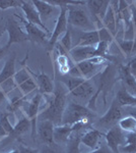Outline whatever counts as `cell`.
<instances>
[{"label": "cell", "mask_w": 136, "mask_h": 153, "mask_svg": "<svg viewBox=\"0 0 136 153\" xmlns=\"http://www.w3.org/2000/svg\"><path fill=\"white\" fill-rule=\"evenodd\" d=\"M67 95L68 90L63 83H57L55 85L54 92L52 93L48 106L40 112L38 120H50L54 126H59L62 124V117L65 107L67 105Z\"/></svg>", "instance_id": "1"}, {"label": "cell", "mask_w": 136, "mask_h": 153, "mask_svg": "<svg viewBox=\"0 0 136 153\" xmlns=\"http://www.w3.org/2000/svg\"><path fill=\"white\" fill-rule=\"evenodd\" d=\"M68 90V93L76 98L85 99L88 98L93 93V86L90 82V80H85L80 78H73V76H67L64 78L63 82Z\"/></svg>", "instance_id": "2"}, {"label": "cell", "mask_w": 136, "mask_h": 153, "mask_svg": "<svg viewBox=\"0 0 136 153\" xmlns=\"http://www.w3.org/2000/svg\"><path fill=\"white\" fill-rule=\"evenodd\" d=\"M91 117V113L88 110L87 107L78 104L75 102H70L67 103L64 110L63 117H62V124L61 125H67V126H72L75 123L81 122L83 120Z\"/></svg>", "instance_id": "3"}, {"label": "cell", "mask_w": 136, "mask_h": 153, "mask_svg": "<svg viewBox=\"0 0 136 153\" xmlns=\"http://www.w3.org/2000/svg\"><path fill=\"white\" fill-rule=\"evenodd\" d=\"M102 70L103 65H96L90 60H85L73 65L69 71V76H73V78L90 80L98 74H100Z\"/></svg>", "instance_id": "4"}, {"label": "cell", "mask_w": 136, "mask_h": 153, "mask_svg": "<svg viewBox=\"0 0 136 153\" xmlns=\"http://www.w3.org/2000/svg\"><path fill=\"white\" fill-rule=\"evenodd\" d=\"M67 21L71 26L85 29L86 31H93V25L86 16L85 11L73 5H67Z\"/></svg>", "instance_id": "5"}, {"label": "cell", "mask_w": 136, "mask_h": 153, "mask_svg": "<svg viewBox=\"0 0 136 153\" xmlns=\"http://www.w3.org/2000/svg\"><path fill=\"white\" fill-rule=\"evenodd\" d=\"M5 31L8 35V41H7L6 47L9 48L10 45L14 43H19L26 40H29V36L26 34V30L23 29V27L19 25L18 22L14 21L12 19H9L5 25Z\"/></svg>", "instance_id": "6"}, {"label": "cell", "mask_w": 136, "mask_h": 153, "mask_svg": "<svg viewBox=\"0 0 136 153\" xmlns=\"http://www.w3.org/2000/svg\"><path fill=\"white\" fill-rule=\"evenodd\" d=\"M123 117V108L122 106L118 104L116 99L113 101L111 107L108 109V111L103 115L99 120V125L105 129H111L114 126H116L119 123V120Z\"/></svg>", "instance_id": "7"}, {"label": "cell", "mask_w": 136, "mask_h": 153, "mask_svg": "<svg viewBox=\"0 0 136 153\" xmlns=\"http://www.w3.org/2000/svg\"><path fill=\"white\" fill-rule=\"evenodd\" d=\"M68 21H67V7L60 6V12H59L58 19L56 21L55 28L52 33V35L49 39V47L53 48L58 42L59 37L63 36L67 31Z\"/></svg>", "instance_id": "8"}, {"label": "cell", "mask_w": 136, "mask_h": 153, "mask_svg": "<svg viewBox=\"0 0 136 153\" xmlns=\"http://www.w3.org/2000/svg\"><path fill=\"white\" fill-rule=\"evenodd\" d=\"M125 138L126 135L124 132L117 125L109 129L108 132L105 134L107 146L113 153H120L119 148L125 144Z\"/></svg>", "instance_id": "9"}, {"label": "cell", "mask_w": 136, "mask_h": 153, "mask_svg": "<svg viewBox=\"0 0 136 153\" xmlns=\"http://www.w3.org/2000/svg\"><path fill=\"white\" fill-rule=\"evenodd\" d=\"M42 100H43L42 94L41 93H37V94L26 103V109H24L26 110V117H28L32 123V136H33V137L35 136V133H36L37 120H38L39 114H40Z\"/></svg>", "instance_id": "10"}, {"label": "cell", "mask_w": 136, "mask_h": 153, "mask_svg": "<svg viewBox=\"0 0 136 153\" xmlns=\"http://www.w3.org/2000/svg\"><path fill=\"white\" fill-rule=\"evenodd\" d=\"M21 10H23L26 19L29 23L41 28L42 30H44L46 33H49L48 28H47L45 26V24L43 23V21L41 19L40 14H39L38 10H37L36 7H35L33 1H21Z\"/></svg>", "instance_id": "11"}, {"label": "cell", "mask_w": 136, "mask_h": 153, "mask_svg": "<svg viewBox=\"0 0 136 153\" xmlns=\"http://www.w3.org/2000/svg\"><path fill=\"white\" fill-rule=\"evenodd\" d=\"M54 128L55 126L50 120H40L37 125L39 138L45 145H55L54 142Z\"/></svg>", "instance_id": "12"}, {"label": "cell", "mask_w": 136, "mask_h": 153, "mask_svg": "<svg viewBox=\"0 0 136 153\" xmlns=\"http://www.w3.org/2000/svg\"><path fill=\"white\" fill-rule=\"evenodd\" d=\"M19 19L24 24V30H26V34H28L29 40H33L34 42H37V43H44L45 41L48 40V38H47L48 33H46L44 30H42L41 28L35 26L33 24L29 23L26 19H23L19 16Z\"/></svg>", "instance_id": "13"}, {"label": "cell", "mask_w": 136, "mask_h": 153, "mask_svg": "<svg viewBox=\"0 0 136 153\" xmlns=\"http://www.w3.org/2000/svg\"><path fill=\"white\" fill-rule=\"evenodd\" d=\"M35 79L38 86V89L40 91L41 94L45 95H50L54 92V89H55V85H54L53 81L46 75L45 73H39V74H34L32 71H29Z\"/></svg>", "instance_id": "14"}, {"label": "cell", "mask_w": 136, "mask_h": 153, "mask_svg": "<svg viewBox=\"0 0 136 153\" xmlns=\"http://www.w3.org/2000/svg\"><path fill=\"white\" fill-rule=\"evenodd\" d=\"M96 47L93 46H75L69 51V55L72 58V60L75 63H79L81 61L88 60L91 57H93Z\"/></svg>", "instance_id": "15"}, {"label": "cell", "mask_w": 136, "mask_h": 153, "mask_svg": "<svg viewBox=\"0 0 136 153\" xmlns=\"http://www.w3.org/2000/svg\"><path fill=\"white\" fill-rule=\"evenodd\" d=\"M105 136L103 133H101L98 129H90L80 136V142L85 144L86 147L90 148L91 150H96L99 148L101 138Z\"/></svg>", "instance_id": "16"}, {"label": "cell", "mask_w": 136, "mask_h": 153, "mask_svg": "<svg viewBox=\"0 0 136 153\" xmlns=\"http://www.w3.org/2000/svg\"><path fill=\"white\" fill-rule=\"evenodd\" d=\"M120 76L125 90L129 92L131 95L136 96V78L131 74L128 65L121 66Z\"/></svg>", "instance_id": "17"}, {"label": "cell", "mask_w": 136, "mask_h": 153, "mask_svg": "<svg viewBox=\"0 0 136 153\" xmlns=\"http://www.w3.org/2000/svg\"><path fill=\"white\" fill-rule=\"evenodd\" d=\"M73 131L71 126L59 125L54 128V142L55 144H67Z\"/></svg>", "instance_id": "18"}, {"label": "cell", "mask_w": 136, "mask_h": 153, "mask_svg": "<svg viewBox=\"0 0 136 153\" xmlns=\"http://www.w3.org/2000/svg\"><path fill=\"white\" fill-rule=\"evenodd\" d=\"M117 12L114 10L112 5H109L108 10L106 12L105 16L102 19L103 26L115 37L117 34Z\"/></svg>", "instance_id": "19"}, {"label": "cell", "mask_w": 136, "mask_h": 153, "mask_svg": "<svg viewBox=\"0 0 136 153\" xmlns=\"http://www.w3.org/2000/svg\"><path fill=\"white\" fill-rule=\"evenodd\" d=\"M35 7L38 10L39 14L41 16V19L43 21H46L48 19L52 14L54 13L56 9V5L52 4L50 1H42V0H36V1H33Z\"/></svg>", "instance_id": "20"}, {"label": "cell", "mask_w": 136, "mask_h": 153, "mask_svg": "<svg viewBox=\"0 0 136 153\" xmlns=\"http://www.w3.org/2000/svg\"><path fill=\"white\" fill-rule=\"evenodd\" d=\"M99 42H100V39H99L98 30H93V31L85 32L83 34H81L75 46H80V47H82V46H93V47H96L99 44Z\"/></svg>", "instance_id": "21"}, {"label": "cell", "mask_w": 136, "mask_h": 153, "mask_svg": "<svg viewBox=\"0 0 136 153\" xmlns=\"http://www.w3.org/2000/svg\"><path fill=\"white\" fill-rule=\"evenodd\" d=\"M86 4L90 7L91 13H93L99 21H102L103 18L105 16L106 12L108 10L110 2L109 1H87Z\"/></svg>", "instance_id": "22"}, {"label": "cell", "mask_w": 136, "mask_h": 153, "mask_svg": "<svg viewBox=\"0 0 136 153\" xmlns=\"http://www.w3.org/2000/svg\"><path fill=\"white\" fill-rule=\"evenodd\" d=\"M15 73V56H12L5 61L3 68L0 71V84L13 78Z\"/></svg>", "instance_id": "23"}, {"label": "cell", "mask_w": 136, "mask_h": 153, "mask_svg": "<svg viewBox=\"0 0 136 153\" xmlns=\"http://www.w3.org/2000/svg\"><path fill=\"white\" fill-rule=\"evenodd\" d=\"M116 101L120 106H134L135 105V96L131 95L129 92L125 90L124 88L118 91Z\"/></svg>", "instance_id": "24"}, {"label": "cell", "mask_w": 136, "mask_h": 153, "mask_svg": "<svg viewBox=\"0 0 136 153\" xmlns=\"http://www.w3.org/2000/svg\"><path fill=\"white\" fill-rule=\"evenodd\" d=\"M29 129H32L31 120L26 117H21V120H18L16 125L13 127V132H12L11 135L14 136V137H18V136H21V135H24V133H26Z\"/></svg>", "instance_id": "25"}, {"label": "cell", "mask_w": 136, "mask_h": 153, "mask_svg": "<svg viewBox=\"0 0 136 153\" xmlns=\"http://www.w3.org/2000/svg\"><path fill=\"white\" fill-rule=\"evenodd\" d=\"M8 113H3L0 115V139L10 136L13 132V126L8 118Z\"/></svg>", "instance_id": "26"}, {"label": "cell", "mask_w": 136, "mask_h": 153, "mask_svg": "<svg viewBox=\"0 0 136 153\" xmlns=\"http://www.w3.org/2000/svg\"><path fill=\"white\" fill-rule=\"evenodd\" d=\"M118 126L123 132L136 133V118L132 115L122 117L118 123Z\"/></svg>", "instance_id": "27"}, {"label": "cell", "mask_w": 136, "mask_h": 153, "mask_svg": "<svg viewBox=\"0 0 136 153\" xmlns=\"http://www.w3.org/2000/svg\"><path fill=\"white\" fill-rule=\"evenodd\" d=\"M17 87H18V89L21 92V94L24 96H28L31 94V93H33L36 89H38L37 83L33 76H32L31 79H29V80L24 81V83H21V85H18Z\"/></svg>", "instance_id": "28"}, {"label": "cell", "mask_w": 136, "mask_h": 153, "mask_svg": "<svg viewBox=\"0 0 136 153\" xmlns=\"http://www.w3.org/2000/svg\"><path fill=\"white\" fill-rule=\"evenodd\" d=\"M81 142H80V136L76 135L69 139V141L67 142V150L66 153H80V146Z\"/></svg>", "instance_id": "29"}, {"label": "cell", "mask_w": 136, "mask_h": 153, "mask_svg": "<svg viewBox=\"0 0 136 153\" xmlns=\"http://www.w3.org/2000/svg\"><path fill=\"white\" fill-rule=\"evenodd\" d=\"M119 47L126 55L136 52V41L134 40H123L119 43Z\"/></svg>", "instance_id": "30"}, {"label": "cell", "mask_w": 136, "mask_h": 153, "mask_svg": "<svg viewBox=\"0 0 136 153\" xmlns=\"http://www.w3.org/2000/svg\"><path fill=\"white\" fill-rule=\"evenodd\" d=\"M32 76H32V74L29 68H21V70H19L18 71L15 73V75L13 76V80L16 85L18 86V85H21V83H24V81L31 79Z\"/></svg>", "instance_id": "31"}, {"label": "cell", "mask_w": 136, "mask_h": 153, "mask_svg": "<svg viewBox=\"0 0 136 153\" xmlns=\"http://www.w3.org/2000/svg\"><path fill=\"white\" fill-rule=\"evenodd\" d=\"M110 46L111 44L108 42H99V44L96 46V50L93 56H102V57L108 58V53L110 50Z\"/></svg>", "instance_id": "32"}, {"label": "cell", "mask_w": 136, "mask_h": 153, "mask_svg": "<svg viewBox=\"0 0 136 153\" xmlns=\"http://www.w3.org/2000/svg\"><path fill=\"white\" fill-rule=\"evenodd\" d=\"M57 43L62 47L66 52L69 53V51L72 49V44H71V34L70 31L67 30L66 33L62 36V39H60V41H58Z\"/></svg>", "instance_id": "33"}, {"label": "cell", "mask_w": 136, "mask_h": 153, "mask_svg": "<svg viewBox=\"0 0 136 153\" xmlns=\"http://www.w3.org/2000/svg\"><path fill=\"white\" fill-rule=\"evenodd\" d=\"M99 33V39L100 42H108V43L112 44V42L114 40V36L104 26H101V28H99L98 30Z\"/></svg>", "instance_id": "34"}, {"label": "cell", "mask_w": 136, "mask_h": 153, "mask_svg": "<svg viewBox=\"0 0 136 153\" xmlns=\"http://www.w3.org/2000/svg\"><path fill=\"white\" fill-rule=\"evenodd\" d=\"M17 85L14 82L13 78L9 79V80L5 81V82H3L2 84H0V90L2 91V92H4L5 94H9V93H11L12 91L14 90V88H16Z\"/></svg>", "instance_id": "35"}, {"label": "cell", "mask_w": 136, "mask_h": 153, "mask_svg": "<svg viewBox=\"0 0 136 153\" xmlns=\"http://www.w3.org/2000/svg\"><path fill=\"white\" fill-rule=\"evenodd\" d=\"M21 6V1L16 0H0V9L5 10V9L11 8V7H18Z\"/></svg>", "instance_id": "36"}, {"label": "cell", "mask_w": 136, "mask_h": 153, "mask_svg": "<svg viewBox=\"0 0 136 153\" xmlns=\"http://www.w3.org/2000/svg\"><path fill=\"white\" fill-rule=\"evenodd\" d=\"M119 151L124 153H136V143H127L119 148Z\"/></svg>", "instance_id": "37"}, {"label": "cell", "mask_w": 136, "mask_h": 153, "mask_svg": "<svg viewBox=\"0 0 136 153\" xmlns=\"http://www.w3.org/2000/svg\"><path fill=\"white\" fill-rule=\"evenodd\" d=\"M130 12H131V18H132L133 29H134V41H136V5L135 4H132L130 6Z\"/></svg>", "instance_id": "38"}, {"label": "cell", "mask_w": 136, "mask_h": 153, "mask_svg": "<svg viewBox=\"0 0 136 153\" xmlns=\"http://www.w3.org/2000/svg\"><path fill=\"white\" fill-rule=\"evenodd\" d=\"M18 153H39V150L34 149V148H29V147H26L21 145L19 146V150Z\"/></svg>", "instance_id": "39"}, {"label": "cell", "mask_w": 136, "mask_h": 153, "mask_svg": "<svg viewBox=\"0 0 136 153\" xmlns=\"http://www.w3.org/2000/svg\"><path fill=\"white\" fill-rule=\"evenodd\" d=\"M127 143H136V133H128L125 138V144Z\"/></svg>", "instance_id": "40"}, {"label": "cell", "mask_w": 136, "mask_h": 153, "mask_svg": "<svg viewBox=\"0 0 136 153\" xmlns=\"http://www.w3.org/2000/svg\"><path fill=\"white\" fill-rule=\"evenodd\" d=\"M128 68H129L131 74L136 78V58H133L132 60L130 61L129 65H128Z\"/></svg>", "instance_id": "41"}, {"label": "cell", "mask_w": 136, "mask_h": 153, "mask_svg": "<svg viewBox=\"0 0 136 153\" xmlns=\"http://www.w3.org/2000/svg\"><path fill=\"white\" fill-rule=\"evenodd\" d=\"M88 153H113L109 149V147H101V148H98L96 150H93L91 152H88Z\"/></svg>", "instance_id": "42"}, {"label": "cell", "mask_w": 136, "mask_h": 153, "mask_svg": "<svg viewBox=\"0 0 136 153\" xmlns=\"http://www.w3.org/2000/svg\"><path fill=\"white\" fill-rule=\"evenodd\" d=\"M41 153H56V151L53 149V148L48 146V145H45V146L43 147V149H42Z\"/></svg>", "instance_id": "43"}, {"label": "cell", "mask_w": 136, "mask_h": 153, "mask_svg": "<svg viewBox=\"0 0 136 153\" xmlns=\"http://www.w3.org/2000/svg\"><path fill=\"white\" fill-rule=\"evenodd\" d=\"M7 50H8V48H7L6 46H4V47H1V48H0V60L5 57Z\"/></svg>", "instance_id": "44"}, {"label": "cell", "mask_w": 136, "mask_h": 153, "mask_svg": "<svg viewBox=\"0 0 136 153\" xmlns=\"http://www.w3.org/2000/svg\"><path fill=\"white\" fill-rule=\"evenodd\" d=\"M5 99H6V94L0 90V105H1L4 101H5Z\"/></svg>", "instance_id": "45"}, {"label": "cell", "mask_w": 136, "mask_h": 153, "mask_svg": "<svg viewBox=\"0 0 136 153\" xmlns=\"http://www.w3.org/2000/svg\"><path fill=\"white\" fill-rule=\"evenodd\" d=\"M4 31H5V27H2L1 25H0V37L2 36V34H3Z\"/></svg>", "instance_id": "46"}, {"label": "cell", "mask_w": 136, "mask_h": 153, "mask_svg": "<svg viewBox=\"0 0 136 153\" xmlns=\"http://www.w3.org/2000/svg\"><path fill=\"white\" fill-rule=\"evenodd\" d=\"M131 115H132V117H134L136 118V109H134L132 112H131Z\"/></svg>", "instance_id": "47"}]
</instances>
